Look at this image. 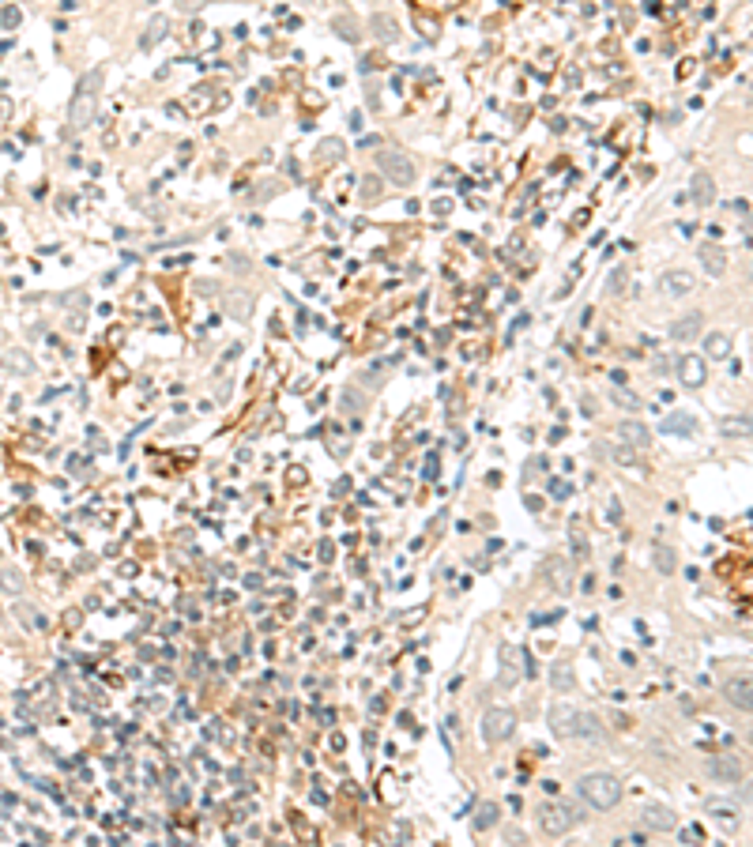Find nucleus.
<instances>
[{"instance_id":"nucleus-1","label":"nucleus","mask_w":753,"mask_h":847,"mask_svg":"<svg viewBox=\"0 0 753 847\" xmlns=\"http://www.w3.org/2000/svg\"><path fill=\"white\" fill-rule=\"evenodd\" d=\"M98 87H102V72H87L83 83H79L76 94H72L68 125L76 132H83V129H91V125H94V114H98Z\"/></svg>"},{"instance_id":"nucleus-2","label":"nucleus","mask_w":753,"mask_h":847,"mask_svg":"<svg viewBox=\"0 0 753 847\" xmlns=\"http://www.w3.org/2000/svg\"><path fill=\"white\" fill-rule=\"evenodd\" d=\"M576 791H580V798L591 810H611L622 798V783H618V776H611V772H588V776H580Z\"/></svg>"},{"instance_id":"nucleus-3","label":"nucleus","mask_w":753,"mask_h":847,"mask_svg":"<svg viewBox=\"0 0 753 847\" xmlns=\"http://www.w3.org/2000/svg\"><path fill=\"white\" fill-rule=\"evenodd\" d=\"M580 817H584V813L576 810V806H569V802H547L539 810V828L547 836H565Z\"/></svg>"},{"instance_id":"nucleus-4","label":"nucleus","mask_w":753,"mask_h":847,"mask_svg":"<svg viewBox=\"0 0 753 847\" xmlns=\"http://www.w3.org/2000/svg\"><path fill=\"white\" fill-rule=\"evenodd\" d=\"M376 166H381V173L392 185H403V189L414 185V162L403 151H381V155H376Z\"/></svg>"},{"instance_id":"nucleus-5","label":"nucleus","mask_w":753,"mask_h":847,"mask_svg":"<svg viewBox=\"0 0 753 847\" xmlns=\"http://www.w3.org/2000/svg\"><path fill=\"white\" fill-rule=\"evenodd\" d=\"M512 731H516V712H512V708H490V712L482 716V738L490 742V746L512 738Z\"/></svg>"},{"instance_id":"nucleus-6","label":"nucleus","mask_w":753,"mask_h":847,"mask_svg":"<svg viewBox=\"0 0 753 847\" xmlns=\"http://www.w3.org/2000/svg\"><path fill=\"white\" fill-rule=\"evenodd\" d=\"M501 659H505V670H501V689H512V685L520 682V667L531 670V655H527L524 648H516V644H505L501 648Z\"/></svg>"},{"instance_id":"nucleus-7","label":"nucleus","mask_w":753,"mask_h":847,"mask_svg":"<svg viewBox=\"0 0 753 847\" xmlns=\"http://www.w3.org/2000/svg\"><path fill=\"white\" fill-rule=\"evenodd\" d=\"M640 825H644V828H652V833H675V828H678V817L667 810V806L648 802L644 810H640Z\"/></svg>"},{"instance_id":"nucleus-8","label":"nucleus","mask_w":753,"mask_h":847,"mask_svg":"<svg viewBox=\"0 0 753 847\" xmlns=\"http://www.w3.org/2000/svg\"><path fill=\"white\" fill-rule=\"evenodd\" d=\"M693 286H697V279L690 275V271H663L659 275V290H663V298H686V294H693Z\"/></svg>"},{"instance_id":"nucleus-9","label":"nucleus","mask_w":753,"mask_h":847,"mask_svg":"<svg viewBox=\"0 0 753 847\" xmlns=\"http://www.w3.org/2000/svg\"><path fill=\"white\" fill-rule=\"evenodd\" d=\"M704 377H708V362H704L701 354H686L678 358V380H682L686 388H701Z\"/></svg>"},{"instance_id":"nucleus-10","label":"nucleus","mask_w":753,"mask_h":847,"mask_svg":"<svg viewBox=\"0 0 753 847\" xmlns=\"http://www.w3.org/2000/svg\"><path fill=\"white\" fill-rule=\"evenodd\" d=\"M708 776H712V780H719V783H739L742 776H746V769H742V761H739V757L719 753V757H712V761H708Z\"/></svg>"},{"instance_id":"nucleus-11","label":"nucleus","mask_w":753,"mask_h":847,"mask_svg":"<svg viewBox=\"0 0 753 847\" xmlns=\"http://www.w3.org/2000/svg\"><path fill=\"white\" fill-rule=\"evenodd\" d=\"M576 712H580V708H573V705H554V708L547 712L550 731H554L558 738H573V731H576Z\"/></svg>"},{"instance_id":"nucleus-12","label":"nucleus","mask_w":753,"mask_h":847,"mask_svg":"<svg viewBox=\"0 0 753 847\" xmlns=\"http://www.w3.org/2000/svg\"><path fill=\"white\" fill-rule=\"evenodd\" d=\"M731 347H734L731 332H708L704 335V358H708V362H723V358H731Z\"/></svg>"},{"instance_id":"nucleus-13","label":"nucleus","mask_w":753,"mask_h":847,"mask_svg":"<svg viewBox=\"0 0 753 847\" xmlns=\"http://www.w3.org/2000/svg\"><path fill=\"white\" fill-rule=\"evenodd\" d=\"M618 437L629 444V449H640V452L652 444V433H648L644 422H622V426H618Z\"/></svg>"},{"instance_id":"nucleus-14","label":"nucleus","mask_w":753,"mask_h":847,"mask_svg":"<svg viewBox=\"0 0 753 847\" xmlns=\"http://www.w3.org/2000/svg\"><path fill=\"white\" fill-rule=\"evenodd\" d=\"M753 685H750V678H734V682H727V700H731L739 712H750L753 708Z\"/></svg>"},{"instance_id":"nucleus-15","label":"nucleus","mask_w":753,"mask_h":847,"mask_svg":"<svg viewBox=\"0 0 753 847\" xmlns=\"http://www.w3.org/2000/svg\"><path fill=\"white\" fill-rule=\"evenodd\" d=\"M704 328V317L701 313H690V317H682V321H675L670 324V339L675 343H690V339H697V332Z\"/></svg>"},{"instance_id":"nucleus-16","label":"nucleus","mask_w":753,"mask_h":847,"mask_svg":"<svg viewBox=\"0 0 753 847\" xmlns=\"http://www.w3.org/2000/svg\"><path fill=\"white\" fill-rule=\"evenodd\" d=\"M550 685H554V693H573L576 689L573 663H554V667H550Z\"/></svg>"},{"instance_id":"nucleus-17","label":"nucleus","mask_w":753,"mask_h":847,"mask_svg":"<svg viewBox=\"0 0 753 847\" xmlns=\"http://www.w3.org/2000/svg\"><path fill=\"white\" fill-rule=\"evenodd\" d=\"M573 738H588V742H603V723L591 712H576V731Z\"/></svg>"},{"instance_id":"nucleus-18","label":"nucleus","mask_w":753,"mask_h":847,"mask_svg":"<svg viewBox=\"0 0 753 847\" xmlns=\"http://www.w3.org/2000/svg\"><path fill=\"white\" fill-rule=\"evenodd\" d=\"M697 257H701V264H704V271H708V275H723V271H727V253L719 249V245H701V253H697Z\"/></svg>"},{"instance_id":"nucleus-19","label":"nucleus","mask_w":753,"mask_h":847,"mask_svg":"<svg viewBox=\"0 0 753 847\" xmlns=\"http://www.w3.org/2000/svg\"><path fill=\"white\" fill-rule=\"evenodd\" d=\"M166 34H170V19H166V15H155V19L147 23V30H143V38H140V50H155Z\"/></svg>"},{"instance_id":"nucleus-20","label":"nucleus","mask_w":753,"mask_h":847,"mask_svg":"<svg viewBox=\"0 0 753 847\" xmlns=\"http://www.w3.org/2000/svg\"><path fill=\"white\" fill-rule=\"evenodd\" d=\"M690 196H693L697 207H708L712 200H716V181H712L708 173H697L693 185H690Z\"/></svg>"},{"instance_id":"nucleus-21","label":"nucleus","mask_w":753,"mask_h":847,"mask_svg":"<svg viewBox=\"0 0 753 847\" xmlns=\"http://www.w3.org/2000/svg\"><path fill=\"white\" fill-rule=\"evenodd\" d=\"M652 565H655V572L670 577V572L678 569V554L667 546V542H655V546H652Z\"/></svg>"},{"instance_id":"nucleus-22","label":"nucleus","mask_w":753,"mask_h":847,"mask_svg":"<svg viewBox=\"0 0 753 847\" xmlns=\"http://www.w3.org/2000/svg\"><path fill=\"white\" fill-rule=\"evenodd\" d=\"M708 813L716 821H723L727 828H734V821H739V806L727 802V798H708Z\"/></svg>"},{"instance_id":"nucleus-23","label":"nucleus","mask_w":753,"mask_h":847,"mask_svg":"<svg viewBox=\"0 0 753 847\" xmlns=\"http://www.w3.org/2000/svg\"><path fill=\"white\" fill-rule=\"evenodd\" d=\"M226 313L234 317V321H249L253 317V305H249V294H226Z\"/></svg>"},{"instance_id":"nucleus-24","label":"nucleus","mask_w":753,"mask_h":847,"mask_svg":"<svg viewBox=\"0 0 753 847\" xmlns=\"http://www.w3.org/2000/svg\"><path fill=\"white\" fill-rule=\"evenodd\" d=\"M373 34L376 38H381V42H396V38H399V27H396V19H392V15H373Z\"/></svg>"},{"instance_id":"nucleus-25","label":"nucleus","mask_w":753,"mask_h":847,"mask_svg":"<svg viewBox=\"0 0 753 847\" xmlns=\"http://www.w3.org/2000/svg\"><path fill=\"white\" fill-rule=\"evenodd\" d=\"M663 433H682V437H690V433H697V426H693V418L690 414H670L667 422H663Z\"/></svg>"},{"instance_id":"nucleus-26","label":"nucleus","mask_w":753,"mask_h":847,"mask_svg":"<svg viewBox=\"0 0 753 847\" xmlns=\"http://www.w3.org/2000/svg\"><path fill=\"white\" fill-rule=\"evenodd\" d=\"M8 369L19 373V377H30V373H34V362H30L27 350H8Z\"/></svg>"},{"instance_id":"nucleus-27","label":"nucleus","mask_w":753,"mask_h":847,"mask_svg":"<svg viewBox=\"0 0 753 847\" xmlns=\"http://www.w3.org/2000/svg\"><path fill=\"white\" fill-rule=\"evenodd\" d=\"M611 403H614V407H622V411H640V407H644V399H640V396H633L629 388H618V392H611Z\"/></svg>"},{"instance_id":"nucleus-28","label":"nucleus","mask_w":753,"mask_h":847,"mask_svg":"<svg viewBox=\"0 0 753 847\" xmlns=\"http://www.w3.org/2000/svg\"><path fill=\"white\" fill-rule=\"evenodd\" d=\"M494 825H498V806L482 802V806H478V813H475V828H478V833H486V828H494Z\"/></svg>"},{"instance_id":"nucleus-29","label":"nucleus","mask_w":753,"mask_h":847,"mask_svg":"<svg viewBox=\"0 0 753 847\" xmlns=\"http://www.w3.org/2000/svg\"><path fill=\"white\" fill-rule=\"evenodd\" d=\"M569 539H573V550H576V554H584V546H588V535H584V520H580V516H573V524H569Z\"/></svg>"},{"instance_id":"nucleus-30","label":"nucleus","mask_w":753,"mask_h":847,"mask_svg":"<svg viewBox=\"0 0 753 847\" xmlns=\"http://www.w3.org/2000/svg\"><path fill=\"white\" fill-rule=\"evenodd\" d=\"M320 158H324V162H339L343 158V140H320Z\"/></svg>"},{"instance_id":"nucleus-31","label":"nucleus","mask_w":753,"mask_h":847,"mask_svg":"<svg viewBox=\"0 0 753 847\" xmlns=\"http://www.w3.org/2000/svg\"><path fill=\"white\" fill-rule=\"evenodd\" d=\"M335 30H339L347 42H358V30H354V23H350V19H335Z\"/></svg>"},{"instance_id":"nucleus-32","label":"nucleus","mask_w":753,"mask_h":847,"mask_svg":"<svg viewBox=\"0 0 753 847\" xmlns=\"http://www.w3.org/2000/svg\"><path fill=\"white\" fill-rule=\"evenodd\" d=\"M0 23H4V27H19V8H4Z\"/></svg>"},{"instance_id":"nucleus-33","label":"nucleus","mask_w":753,"mask_h":847,"mask_svg":"<svg viewBox=\"0 0 753 847\" xmlns=\"http://www.w3.org/2000/svg\"><path fill=\"white\" fill-rule=\"evenodd\" d=\"M731 211L739 215L742 222H746V219H750V200H734V204H731Z\"/></svg>"},{"instance_id":"nucleus-34","label":"nucleus","mask_w":753,"mask_h":847,"mask_svg":"<svg viewBox=\"0 0 753 847\" xmlns=\"http://www.w3.org/2000/svg\"><path fill=\"white\" fill-rule=\"evenodd\" d=\"M226 264H230V268H237V271H245V268H249V260H245L242 253H230V257H226Z\"/></svg>"},{"instance_id":"nucleus-35","label":"nucleus","mask_w":753,"mask_h":847,"mask_svg":"<svg viewBox=\"0 0 753 847\" xmlns=\"http://www.w3.org/2000/svg\"><path fill=\"white\" fill-rule=\"evenodd\" d=\"M4 584L12 588V591H19V588H23V577H12V572H8V577H4Z\"/></svg>"},{"instance_id":"nucleus-36","label":"nucleus","mask_w":753,"mask_h":847,"mask_svg":"<svg viewBox=\"0 0 753 847\" xmlns=\"http://www.w3.org/2000/svg\"><path fill=\"white\" fill-rule=\"evenodd\" d=\"M611 520H614V524L622 520V505H618V501H611Z\"/></svg>"},{"instance_id":"nucleus-37","label":"nucleus","mask_w":753,"mask_h":847,"mask_svg":"<svg viewBox=\"0 0 753 847\" xmlns=\"http://www.w3.org/2000/svg\"><path fill=\"white\" fill-rule=\"evenodd\" d=\"M448 207H452V200H441V204H434L437 215H448Z\"/></svg>"}]
</instances>
